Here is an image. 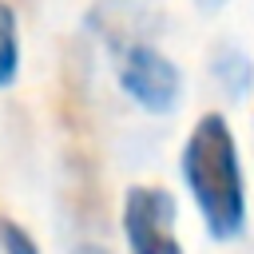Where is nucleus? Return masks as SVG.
Instances as JSON below:
<instances>
[{
  "label": "nucleus",
  "mask_w": 254,
  "mask_h": 254,
  "mask_svg": "<svg viewBox=\"0 0 254 254\" xmlns=\"http://www.w3.org/2000/svg\"><path fill=\"white\" fill-rule=\"evenodd\" d=\"M183 179L194 194V206L206 222V230L226 242L242 234L246 222V187L238 167V147L218 111L202 115L183 147Z\"/></svg>",
  "instance_id": "obj_1"
},
{
  "label": "nucleus",
  "mask_w": 254,
  "mask_h": 254,
  "mask_svg": "<svg viewBox=\"0 0 254 254\" xmlns=\"http://www.w3.org/2000/svg\"><path fill=\"white\" fill-rule=\"evenodd\" d=\"M123 234L131 254H183L175 238V198L163 187H131L123 198Z\"/></svg>",
  "instance_id": "obj_2"
},
{
  "label": "nucleus",
  "mask_w": 254,
  "mask_h": 254,
  "mask_svg": "<svg viewBox=\"0 0 254 254\" xmlns=\"http://www.w3.org/2000/svg\"><path fill=\"white\" fill-rule=\"evenodd\" d=\"M119 83H123V91H127L139 107H147V111H155V115L175 111L179 91H183L179 67H175L167 56H159L151 44L131 48V52L119 56Z\"/></svg>",
  "instance_id": "obj_3"
},
{
  "label": "nucleus",
  "mask_w": 254,
  "mask_h": 254,
  "mask_svg": "<svg viewBox=\"0 0 254 254\" xmlns=\"http://www.w3.org/2000/svg\"><path fill=\"white\" fill-rule=\"evenodd\" d=\"M159 0H95L87 12V28L103 36L107 48L119 56L131 48H143L151 32H159Z\"/></svg>",
  "instance_id": "obj_4"
},
{
  "label": "nucleus",
  "mask_w": 254,
  "mask_h": 254,
  "mask_svg": "<svg viewBox=\"0 0 254 254\" xmlns=\"http://www.w3.org/2000/svg\"><path fill=\"white\" fill-rule=\"evenodd\" d=\"M214 75L222 79V87H226L230 95H242V91H250V83H254L250 60H246L242 52H234V48H218V52H214Z\"/></svg>",
  "instance_id": "obj_5"
},
{
  "label": "nucleus",
  "mask_w": 254,
  "mask_h": 254,
  "mask_svg": "<svg viewBox=\"0 0 254 254\" xmlns=\"http://www.w3.org/2000/svg\"><path fill=\"white\" fill-rule=\"evenodd\" d=\"M20 71V40H16V12L0 0V87H8Z\"/></svg>",
  "instance_id": "obj_6"
},
{
  "label": "nucleus",
  "mask_w": 254,
  "mask_h": 254,
  "mask_svg": "<svg viewBox=\"0 0 254 254\" xmlns=\"http://www.w3.org/2000/svg\"><path fill=\"white\" fill-rule=\"evenodd\" d=\"M0 250L4 254H40V246L32 242V234L24 226H16L12 218H0Z\"/></svg>",
  "instance_id": "obj_7"
},
{
  "label": "nucleus",
  "mask_w": 254,
  "mask_h": 254,
  "mask_svg": "<svg viewBox=\"0 0 254 254\" xmlns=\"http://www.w3.org/2000/svg\"><path fill=\"white\" fill-rule=\"evenodd\" d=\"M222 4H226V0H198V8H202V12H214V8H222Z\"/></svg>",
  "instance_id": "obj_8"
},
{
  "label": "nucleus",
  "mask_w": 254,
  "mask_h": 254,
  "mask_svg": "<svg viewBox=\"0 0 254 254\" xmlns=\"http://www.w3.org/2000/svg\"><path fill=\"white\" fill-rule=\"evenodd\" d=\"M75 254H107V250H103V246H79Z\"/></svg>",
  "instance_id": "obj_9"
}]
</instances>
